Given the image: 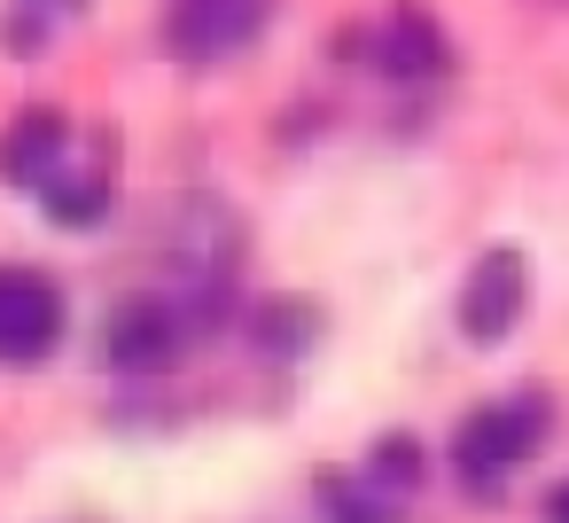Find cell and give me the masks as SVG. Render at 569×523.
Masks as SVG:
<instances>
[{"label": "cell", "mask_w": 569, "mask_h": 523, "mask_svg": "<svg viewBox=\"0 0 569 523\" xmlns=\"http://www.w3.org/2000/svg\"><path fill=\"white\" fill-rule=\"evenodd\" d=\"M553 437V391H515L491 406H468L452 430V468L468 500H499V484Z\"/></svg>", "instance_id": "obj_1"}, {"label": "cell", "mask_w": 569, "mask_h": 523, "mask_svg": "<svg viewBox=\"0 0 569 523\" xmlns=\"http://www.w3.org/2000/svg\"><path fill=\"white\" fill-rule=\"evenodd\" d=\"M343 56H367L382 79H406V87H421V79H445L452 71V40H445V24L421 9V0H390V17L367 32H343L336 40Z\"/></svg>", "instance_id": "obj_2"}, {"label": "cell", "mask_w": 569, "mask_h": 523, "mask_svg": "<svg viewBox=\"0 0 569 523\" xmlns=\"http://www.w3.org/2000/svg\"><path fill=\"white\" fill-rule=\"evenodd\" d=\"M273 24V0H172L164 9V48L180 63H227Z\"/></svg>", "instance_id": "obj_3"}, {"label": "cell", "mask_w": 569, "mask_h": 523, "mask_svg": "<svg viewBox=\"0 0 569 523\" xmlns=\"http://www.w3.org/2000/svg\"><path fill=\"white\" fill-rule=\"evenodd\" d=\"M63 344V289L40 266H0V367H32Z\"/></svg>", "instance_id": "obj_4"}, {"label": "cell", "mask_w": 569, "mask_h": 523, "mask_svg": "<svg viewBox=\"0 0 569 523\" xmlns=\"http://www.w3.org/2000/svg\"><path fill=\"white\" fill-rule=\"evenodd\" d=\"M522 305H530V266H522L515 243H491L460 282V336L468 344H507Z\"/></svg>", "instance_id": "obj_5"}, {"label": "cell", "mask_w": 569, "mask_h": 523, "mask_svg": "<svg viewBox=\"0 0 569 523\" xmlns=\"http://www.w3.org/2000/svg\"><path fill=\"white\" fill-rule=\"evenodd\" d=\"M102 352H110V367H118V375L149 383V375L180 367V352H188V328H180L172 297H126V305L110 313V336H102Z\"/></svg>", "instance_id": "obj_6"}, {"label": "cell", "mask_w": 569, "mask_h": 523, "mask_svg": "<svg viewBox=\"0 0 569 523\" xmlns=\"http://www.w3.org/2000/svg\"><path fill=\"white\" fill-rule=\"evenodd\" d=\"M71 118L56 110V102H32V110H17L9 118V134H0V180H9V188H48L63 165H71Z\"/></svg>", "instance_id": "obj_7"}, {"label": "cell", "mask_w": 569, "mask_h": 523, "mask_svg": "<svg viewBox=\"0 0 569 523\" xmlns=\"http://www.w3.org/2000/svg\"><path fill=\"white\" fill-rule=\"evenodd\" d=\"M40 211L56 227H102L110 219V141H94L87 165H63L48 188H40Z\"/></svg>", "instance_id": "obj_8"}, {"label": "cell", "mask_w": 569, "mask_h": 523, "mask_svg": "<svg viewBox=\"0 0 569 523\" xmlns=\"http://www.w3.org/2000/svg\"><path fill=\"white\" fill-rule=\"evenodd\" d=\"M320 523H406V507L367 476V468H312Z\"/></svg>", "instance_id": "obj_9"}, {"label": "cell", "mask_w": 569, "mask_h": 523, "mask_svg": "<svg viewBox=\"0 0 569 523\" xmlns=\"http://www.w3.org/2000/svg\"><path fill=\"white\" fill-rule=\"evenodd\" d=\"M242 336L266 352V359H297L312 336H320V305L312 297H258L242 313Z\"/></svg>", "instance_id": "obj_10"}, {"label": "cell", "mask_w": 569, "mask_h": 523, "mask_svg": "<svg viewBox=\"0 0 569 523\" xmlns=\"http://www.w3.org/2000/svg\"><path fill=\"white\" fill-rule=\"evenodd\" d=\"M367 476H375L390 500H413V492L429 484V445H421L413 430H382V437L367 445Z\"/></svg>", "instance_id": "obj_11"}, {"label": "cell", "mask_w": 569, "mask_h": 523, "mask_svg": "<svg viewBox=\"0 0 569 523\" xmlns=\"http://www.w3.org/2000/svg\"><path fill=\"white\" fill-rule=\"evenodd\" d=\"M17 9H24V17H40V24H63V17H79V9H87V0H17Z\"/></svg>", "instance_id": "obj_12"}, {"label": "cell", "mask_w": 569, "mask_h": 523, "mask_svg": "<svg viewBox=\"0 0 569 523\" xmlns=\"http://www.w3.org/2000/svg\"><path fill=\"white\" fill-rule=\"evenodd\" d=\"M538 523H569V476H561V484L538 500Z\"/></svg>", "instance_id": "obj_13"}]
</instances>
